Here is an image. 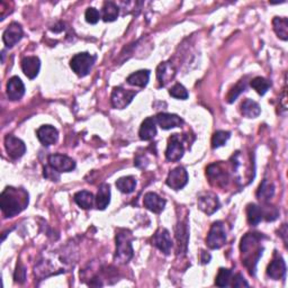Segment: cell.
<instances>
[{"instance_id":"obj_41","label":"cell","mask_w":288,"mask_h":288,"mask_svg":"<svg viewBox=\"0 0 288 288\" xmlns=\"http://www.w3.org/2000/svg\"><path fill=\"white\" fill-rule=\"evenodd\" d=\"M232 286L233 287H249V284H248V281L243 278L242 275L237 274L233 277Z\"/></svg>"},{"instance_id":"obj_15","label":"cell","mask_w":288,"mask_h":288,"mask_svg":"<svg viewBox=\"0 0 288 288\" xmlns=\"http://www.w3.org/2000/svg\"><path fill=\"white\" fill-rule=\"evenodd\" d=\"M156 124H159V126L162 130H171L174 127H179L184 124V120L180 118L176 114H168V113H160L156 115L155 117Z\"/></svg>"},{"instance_id":"obj_37","label":"cell","mask_w":288,"mask_h":288,"mask_svg":"<svg viewBox=\"0 0 288 288\" xmlns=\"http://www.w3.org/2000/svg\"><path fill=\"white\" fill-rule=\"evenodd\" d=\"M85 17H86L87 23L95 25V24L98 23L99 18H101V13H99L96 8L89 7V8L86 10Z\"/></svg>"},{"instance_id":"obj_32","label":"cell","mask_w":288,"mask_h":288,"mask_svg":"<svg viewBox=\"0 0 288 288\" xmlns=\"http://www.w3.org/2000/svg\"><path fill=\"white\" fill-rule=\"evenodd\" d=\"M250 85L257 92L259 93L260 96H264L265 93L269 90V88L271 87V82L269 80H267L266 78L255 77L254 79L251 80Z\"/></svg>"},{"instance_id":"obj_24","label":"cell","mask_w":288,"mask_h":288,"mask_svg":"<svg viewBox=\"0 0 288 288\" xmlns=\"http://www.w3.org/2000/svg\"><path fill=\"white\" fill-rule=\"evenodd\" d=\"M241 113H242L243 116L248 118H255L260 115L261 108L259 104L253 102L252 99H245L241 105Z\"/></svg>"},{"instance_id":"obj_11","label":"cell","mask_w":288,"mask_h":288,"mask_svg":"<svg viewBox=\"0 0 288 288\" xmlns=\"http://www.w3.org/2000/svg\"><path fill=\"white\" fill-rule=\"evenodd\" d=\"M49 166L59 172H70L75 170L76 162L63 154H52L49 156Z\"/></svg>"},{"instance_id":"obj_7","label":"cell","mask_w":288,"mask_h":288,"mask_svg":"<svg viewBox=\"0 0 288 288\" xmlns=\"http://www.w3.org/2000/svg\"><path fill=\"white\" fill-rule=\"evenodd\" d=\"M136 96V91L127 90L122 87H114L111 96V102L114 108L116 109H124L133 101V98Z\"/></svg>"},{"instance_id":"obj_10","label":"cell","mask_w":288,"mask_h":288,"mask_svg":"<svg viewBox=\"0 0 288 288\" xmlns=\"http://www.w3.org/2000/svg\"><path fill=\"white\" fill-rule=\"evenodd\" d=\"M167 185L175 190H180L188 182V172L184 167H177L176 169L169 172L167 178Z\"/></svg>"},{"instance_id":"obj_26","label":"cell","mask_w":288,"mask_h":288,"mask_svg":"<svg viewBox=\"0 0 288 288\" xmlns=\"http://www.w3.org/2000/svg\"><path fill=\"white\" fill-rule=\"evenodd\" d=\"M119 14V8L116 4L112 2H106L104 4L102 10V18L104 22H114L116 20Z\"/></svg>"},{"instance_id":"obj_1","label":"cell","mask_w":288,"mask_h":288,"mask_svg":"<svg viewBox=\"0 0 288 288\" xmlns=\"http://www.w3.org/2000/svg\"><path fill=\"white\" fill-rule=\"evenodd\" d=\"M261 239L263 235L258 233H248L241 239L240 249L242 252V264L247 267L251 275H254L255 266L263 255L264 248L261 245Z\"/></svg>"},{"instance_id":"obj_29","label":"cell","mask_w":288,"mask_h":288,"mask_svg":"<svg viewBox=\"0 0 288 288\" xmlns=\"http://www.w3.org/2000/svg\"><path fill=\"white\" fill-rule=\"evenodd\" d=\"M247 218L251 225H258L264 218L263 208L259 207L257 204H249L247 206Z\"/></svg>"},{"instance_id":"obj_40","label":"cell","mask_w":288,"mask_h":288,"mask_svg":"<svg viewBox=\"0 0 288 288\" xmlns=\"http://www.w3.org/2000/svg\"><path fill=\"white\" fill-rule=\"evenodd\" d=\"M263 213H264V217L268 222L275 221V219L278 217V211L272 206H268L266 209H263Z\"/></svg>"},{"instance_id":"obj_3","label":"cell","mask_w":288,"mask_h":288,"mask_svg":"<svg viewBox=\"0 0 288 288\" xmlns=\"http://www.w3.org/2000/svg\"><path fill=\"white\" fill-rule=\"evenodd\" d=\"M132 233L127 230H119L116 234V253L114 259L118 264H127L133 257Z\"/></svg>"},{"instance_id":"obj_16","label":"cell","mask_w":288,"mask_h":288,"mask_svg":"<svg viewBox=\"0 0 288 288\" xmlns=\"http://www.w3.org/2000/svg\"><path fill=\"white\" fill-rule=\"evenodd\" d=\"M143 205L149 211L159 214L165 209L166 201L155 193H146L143 198Z\"/></svg>"},{"instance_id":"obj_6","label":"cell","mask_w":288,"mask_h":288,"mask_svg":"<svg viewBox=\"0 0 288 288\" xmlns=\"http://www.w3.org/2000/svg\"><path fill=\"white\" fill-rule=\"evenodd\" d=\"M185 153L184 138L180 134H172L168 140V145L166 150V158L168 161H179Z\"/></svg>"},{"instance_id":"obj_20","label":"cell","mask_w":288,"mask_h":288,"mask_svg":"<svg viewBox=\"0 0 288 288\" xmlns=\"http://www.w3.org/2000/svg\"><path fill=\"white\" fill-rule=\"evenodd\" d=\"M176 70L170 62H164L156 69V78L161 87H165L175 78Z\"/></svg>"},{"instance_id":"obj_38","label":"cell","mask_w":288,"mask_h":288,"mask_svg":"<svg viewBox=\"0 0 288 288\" xmlns=\"http://www.w3.org/2000/svg\"><path fill=\"white\" fill-rule=\"evenodd\" d=\"M14 278H15V281L20 282V284H23V282L25 281V279H26V269H25V267L22 264H17L16 270H15Z\"/></svg>"},{"instance_id":"obj_22","label":"cell","mask_w":288,"mask_h":288,"mask_svg":"<svg viewBox=\"0 0 288 288\" xmlns=\"http://www.w3.org/2000/svg\"><path fill=\"white\" fill-rule=\"evenodd\" d=\"M111 203V187L107 184H102L98 189L96 197V206L101 211H104Z\"/></svg>"},{"instance_id":"obj_42","label":"cell","mask_w":288,"mask_h":288,"mask_svg":"<svg viewBox=\"0 0 288 288\" xmlns=\"http://www.w3.org/2000/svg\"><path fill=\"white\" fill-rule=\"evenodd\" d=\"M209 260H211V254L206 253L205 251H202V261H203V264L209 263Z\"/></svg>"},{"instance_id":"obj_27","label":"cell","mask_w":288,"mask_h":288,"mask_svg":"<svg viewBox=\"0 0 288 288\" xmlns=\"http://www.w3.org/2000/svg\"><path fill=\"white\" fill-rule=\"evenodd\" d=\"M272 26H274L275 33L280 40H288V19L286 17H275L272 19Z\"/></svg>"},{"instance_id":"obj_13","label":"cell","mask_w":288,"mask_h":288,"mask_svg":"<svg viewBox=\"0 0 288 288\" xmlns=\"http://www.w3.org/2000/svg\"><path fill=\"white\" fill-rule=\"evenodd\" d=\"M152 244L155 248H158L161 252H164L165 254H169L172 248V240L168 230L167 229L158 230L152 239Z\"/></svg>"},{"instance_id":"obj_9","label":"cell","mask_w":288,"mask_h":288,"mask_svg":"<svg viewBox=\"0 0 288 288\" xmlns=\"http://www.w3.org/2000/svg\"><path fill=\"white\" fill-rule=\"evenodd\" d=\"M5 148L12 159H19L26 152V145L22 140L14 135H7L5 138Z\"/></svg>"},{"instance_id":"obj_21","label":"cell","mask_w":288,"mask_h":288,"mask_svg":"<svg viewBox=\"0 0 288 288\" xmlns=\"http://www.w3.org/2000/svg\"><path fill=\"white\" fill-rule=\"evenodd\" d=\"M140 139L143 141L152 140L156 135V120L154 117H148L144 119L139 131Z\"/></svg>"},{"instance_id":"obj_25","label":"cell","mask_w":288,"mask_h":288,"mask_svg":"<svg viewBox=\"0 0 288 288\" xmlns=\"http://www.w3.org/2000/svg\"><path fill=\"white\" fill-rule=\"evenodd\" d=\"M274 194H275L274 185H272L270 181L265 179L260 184L259 189L257 190V198H258L260 202L267 203L268 201H270V198H272Z\"/></svg>"},{"instance_id":"obj_4","label":"cell","mask_w":288,"mask_h":288,"mask_svg":"<svg viewBox=\"0 0 288 288\" xmlns=\"http://www.w3.org/2000/svg\"><path fill=\"white\" fill-rule=\"evenodd\" d=\"M96 61V56L91 55L88 52H82L78 53L72 57L70 61V67L72 71L76 73L78 77H86L91 71L93 63Z\"/></svg>"},{"instance_id":"obj_35","label":"cell","mask_w":288,"mask_h":288,"mask_svg":"<svg viewBox=\"0 0 288 288\" xmlns=\"http://www.w3.org/2000/svg\"><path fill=\"white\" fill-rule=\"evenodd\" d=\"M169 93L171 97L177 98V99H181V101H185V99L188 98L189 93H188L187 89L180 85V83H176L174 87H171V89L169 90Z\"/></svg>"},{"instance_id":"obj_34","label":"cell","mask_w":288,"mask_h":288,"mask_svg":"<svg viewBox=\"0 0 288 288\" xmlns=\"http://www.w3.org/2000/svg\"><path fill=\"white\" fill-rule=\"evenodd\" d=\"M230 136H231V133L228 131H216L212 138V148L217 149L219 146H223L230 139Z\"/></svg>"},{"instance_id":"obj_12","label":"cell","mask_w":288,"mask_h":288,"mask_svg":"<svg viewBox=\"0 0 288 288\" xmlns=\"http://www.w3.org/2000/svg\"><path fill=\"white\" fill-rule=\"evenodd\" d=\"M23 38V28L18 23L9 24L3 34V41L7 48H13Z\"/></svg>"},{"instance_id":"obj_30","label":"cell","mask_w":288,"mask_h":288,"mask_svg":"<svg viewBox=\"0 0 288 288\" xmlns=\"http://www.w3.org/2000/svg\"><path fill=\"white\" fill-rule=\"evenodd\" d=\"M117 189L123 194H131L133 193L136 187V179L132 176L122 177L116 181Z\"/></svg>"},{"instance_id":"obj_36","label":"cell","mask_w":288,"mask_h":288,"mask_svg":"<svg viewBox=\"0 0 288 288\" xmlns=\"http://www.w3.org/2000/svg\"><path fill=\"white\" fill-rule=\"evenodd\" d=\"M244 89H245V81L244 80H240L237 85H235L231 90H230L229 92V95H228V103H233L235 99H237L239 97V95L242 91H244Z\"/></svg>"},{"instance_id":"obj_19","label":"cell","mask_w":288,"mask_h":288,"mask_svg":"<svg viewBox=\"0 0 288 288\" xmlns=\"http://www.w3.org/2000/svg\"><path fill=\"white\" fill-rule=\"evenodd\" d=\"M267 275L274 280L284 279L286 276V264L284 259L280 258V257H277V258L272 260L268 268H267Z\"/></svg>"},{"instance_id":"obj_31","label":"cell","mask_w":288,"mask_h":288,"mask_svg":"<svg viewBox=\"0 0 288 288\" xmlns=\"http://www.w3.org/2000/svg\"><path fill=\"white\" fill-rule=\"evenodd\" d=\"M207 176L211 178V180L217 181V185L225 184V179H227V174L222 169L221 165H211L207 168Z\"/></svg>"},{"instance_id":"obj_33","label":"cell","mask_w":288,"mask_h":288,"mask_svg":"<svg viewBox=\"0 0 288 288\" xmlns=\"http://www.w3.org/2000/svg\"><path fill=\"white\" fill-rule=\"evenodd\" d=\"M232 279V271L227 268H221L215 278V285L217 287H228L230 280Z\"/></svg>"},{"instance_id":"obj_2","label":"cell","mask_w":288,"mask_h":288,"mask_svg":"<svg viewBox=\"0 0 288 288\" xmlns=\"http://www.w3.org/2000/svg\"><path fill=\"white\" fill-rule=\"evenodd\" d=\"M28 205V194L24 189L7 187L0 196V207L6 217L16 216Z\"/></svg>"},{"instance_id":"obj_17","label":"cell","mask_w":288,"mask_h":288,"mask_svg":"<svg viewBox=\"0 0 288 288\" xmlns=\"http://www.w3.org/2000/svg\"><path fill=\"white\" fill-rule=\"evenodd\" d=\"M25 93V86L18 77H12L7 82V96L10 101H19Z\"/></svg>"},{"instance_id":"obj_8","label":"cell","mask_w":288,"mask_h":288,"mask_svg":"<svg viewBox=\"0 0 288 288\" xmlns=\"http://www.w3.org/2000/svg\"><path fill=\"white\" fill-rule=\"evenodd\" d=\"M198 207L207 215H212L219 208V201L218 197L213 193H204L198 196L197 200Z\"/></svg>"},{"instance_id":"obj_39","label":"cell","mask_w":288,"mask_h":288,"mask_svg":"<svg viewBox=\"0 0 288 288\" xmlns=\"http://www.w3.org/2000/svg\"><path fill=\"white\" fill-rule=\"evenodd\" d=\"M60 172L52 168L51 166H48L44 168V177L52 181H59L60 180Z\"/></svg>"},{"instance_id":"obj_28","label":"cell","mask_w":288,"mask_h":288,"mask_svg":"<svg viewBox=\"0 0 288 288\" xmlns=\"http://www.w3.org/2000/svg\"><path fill=\"white\" fill-rule=\"evenodd\" d=\"M73 200H75L78 206L83 209L91 208L93 205V202H95V198H93L92 194L86 191V190L78 191L75 195V197H73Z\"/></svg>"},{"instance_id":"obj_18","label":"cell","mask_w":288,"mask_h":288,"mask_svg":"<svg viewBox=\"0 0 288 288\" xmlns=\"http://www.w3.org/2000/svg\"><path fill=\"white\" fill-rule=\"evenodd\" d=\"M40 69L41 61L38 56H25L22 60V70L24 75L29 79H34L38 77Z\"/></svg>"},{"instance_id":"obj_23","label":"cell","mask_w":288,"mask_h":288,"mask_svg":"<svg viewBox=\"0 0 288 288\" xmlns=\"http://www.w3.org/2000/svg\"><path fill=\"white\" fill-rule=\"evenodd\" d=\"M150 80V71L149 70H140L136 71L127 77V83L131 86H136L144 88L149 83Z\"/></svg>"},{"instance_id":"obj_14","label":"cell","mask_w":288,"mask_h":288,"mask_svg":"<svg viewBox=\"0 0 288 288\" xmlns=\"http://www.w3.org/2000/svg\"><path fill=\"white\" fill-rule=\"evenodd\" d=\"M38 139L40 142L43 144L44 146H50L52 144H55L57 142V139H59V132L54 126H51V125H43L41 126L38 132Z\"/></svg>"},{"instance_id":"obj_5","label":"cell","mask_w":288,"mask_h":288,"mask_svg":"<svg viewBox=\"0 0 288 288\" xmlns=\"http://www.w3.org/2000/svg\"><path fill=\"white\" fill-rule=\"evenodd\" d=\"M227 243V228L221 221L213 223L211 230L207 234L206 244L209 249H219Z\"/></svg>"}]
</instances>
